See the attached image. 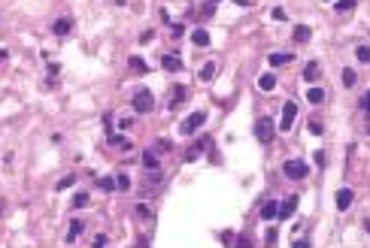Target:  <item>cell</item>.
Listing matches in <instances>:
<instances>
[{
	"label": "cell",
	"mask_w": 370,
	"mask_h": 248,
	"mask_svg": "<svg viewBox=\"0 0 370 248\" xmlns=\"http://www.w3.org/2000/svg\"><path fill=\"white\" fill-rule=\"evenodd\" d=\"M255 136H258V142H273V136H276V121L270 118V115H261L258 121H255Z\"/></svg>",
	"instance_id": "6da1fadb"
},
{
	"label": "cell",
	"mask_w": 370,
	"mask_h": 248,
	"mask_svg": "<svg viewBox=\"0 0 370 248\" xmlns=\"http://www.w3.org/2000/svg\"><path fill=\"white\" fill-rule=\"evenodd\" d=\"M155 109V94L149 91V88H140L137 94H134V112L137 115H146V112H152Z\"/></svg>",
	"instance_id": "7a4b0ae2"
},
{
	"label": "cell",
	"mask_w": 370,
	"mask_h": 248,
	"mask_svg": "<svg viewBox=\"0 0 370 248\" xmlns=\"http://www.w3.org/2000/svg\"><path fill=\"white\" fill-rule=\"evenodd\" d=\"M203 124H207V112H191V115L182 121L179 130H182V136H191V133H194L197 127H203Z\"/></svg>",
	"instance_id": "3957f363"
},
{
	"label": "cell",
	"mask_w": 370,
	"mask_h": 248,
	"mask_svg": "<svg viewBox=\"0 0 370 248\" xmlns=\"http://www.w3.org/2000/svg\"><path fill=\"white\" fill-rule=\"evenodd\" d=\"M295 115H298V103H292V100H289V103L282 106V118H279V124H276V127H279L282 133H289V130H292V124H295Z\"/></svg>",
	"instance_id": "277c9868"
},
{
	"label": "cell",
	"mask_w": 370,
	"mask_h": 248,
	"mask_svg": "<svg viewBox=\"0 0 370 248\" xmlns=\"http://www.w3.org/2000/svg\"><path fill=\"white\" fill-rule=\"evenodd\" d=\"M282 173H285L289 179H307V173H310V167H307V161H285V167H282Z\"/></svg>",
	"instance_id": "5b68a950"
},
{
	"label": "cell",
	"mask_w": 370,
	"mask_h": 248,
	"mask_svg": "<svg viewBox=\"0 0 370 248\" xmlns=\"http://www.w3.org/2000/svg\"><path fill=\"white\" fill-rule=\"evenodd\" d=\"M352 203H355V191H352V188H340V191H337V209L346 212Z\"/></svg>",
	"instance_id": "8992f818"
},
{
	"label": "cell",
	"mask_w": 370,
	"mask_h": 248,
	"mask_svg": "<svg viewBox=\"0 0 370 248\" xmlns=\"http://www.w3.org/2000/svg\"><path fill=\"white\" fill-rule=\"evenodd\" d=\"M292 61H295V55H292V52H273V55L267 58V64H270V67H285V64H292Z\"/></svg>",
	"instance_id": "52a82bcc"
},
{
	"label": "cell",
	"mask_w": 370,
	"mask_h": 248,
	"mask_svg": "<svg viewBox=\"0 0 370 248\" xmlns=\"http://www.w3.org/2000/svg\"><path fill=\"white\" fill-rule=\"evenodd\" d=\"M295 209H298V197H289L285 203H279V215H276V218H282V221H289V218L295 215Z\"/></svg>",
	"instance_id": "ba28073f"
},
{
	"label": "cell",
	"mask_w": 370,
	"mask_h": 248,
	"mask_svg": "<svg viewBox=\"0 0 370 248\" xmlns=\"http://www.w3.org/2000/svg\"><path fill=\"white\" fill-rule=\"evenodd\" d=\"M161 67H164L167 73H179V70H182V61H179L176 55H161Z\"/></svg>",
	"instance_id": "9c48e42d"
},
{
	"label": "cell",
	"mask_w": 370,
	"mask_h": 248,
	"mask_svg": "<svg viewBox=\"0 0 370 248\" xmlns=\"http://www.w3.org/2000/svg\"><path fill=\"white\" fill-rule=\"evenodd\" d=\"M276 215H279V203H276V200H267V203L261 206V218H264V221H273Z\"/></svg>",
	"instance_id": "30bf717a"
},
{
	"label": "cell",
	"mask_w": 370,
	"mask_h": 248,
	"mask_svg": "<svg viewBox=\"0 0 370 248\" xmlns=\"http://www.w3.org/2000/svg\"><path fill=\"white\" fill-rule=\"evenodd\" d=\"M52 30H55L58 36H67V33L73 30V18H58V21L52 24Z\"/></svg>",
	"instance_id": "8fae6325"
},
{
	"label": "cell",
	"mask_w": 370,
	"mask_h": 248,
	"mask_svg": "<svg viewBox=\"0 0 370 248\" xmlns=\"http://www.w3.org/2000/svg\"><path fill=\"white\" fill-rule=\"evenodd\" d=\"M319 76H322V67H319L316 61H310V64L304 67V79H307V82H316Z\"/></svg>",
	"instance_id": "7c38bea8"
},
{
	"label": "cell",
	"mask_w": 370,
	"mask_h": 248,
	"mask_svg": "<svg viewBox=\"0 0 370 248\" xmlns=\"http://www.w3.org/2000/svg\"><path fill=\"white\" fill-rule=\"evenodd\" d=\"M191 42H194V45H200V48H203V45H210V30L197 27V30L191 33Z\"/></svg>",
	"instance_id": "4fadbf2b"
},
{
	"label": "cell",
	"mask_w": 370,
	"mask_h": 248,
	"mask_svg": "<svg viewBox=\"0 0 370 248\" xmlns=\"http://www.w3.org/2000/svg\"><path fill=\"white\" fill-rule=\"evenodd\" d=\"M128 64H131V70H134V73H140V76H146V73H149V64H146L143 58H137V55H134Z\"/></svg>",
	"instance_id": "5bb4252c"
},
{
	"label": "cell",
	"mask_w": 370,
	"mask_h": 248,
	"mask_svg": "<svg viewBox=\"0 0 370 248\" xmlns=\"http://www.w3.org/2000/svg\"><path fill=\"white\" fill-rule=\"evenodd\" d=\"M258 88H261V91H273V88H276V76H273V73H264V76L258 79Z\"/></svg>",
	"instance_id": "9a60e30c"
},
{
	"label": "cell",
	"mask_w": 370,
	"mask_h": 248,
	"mask_svg": "<svg viewBox=\"0 0 370 248\" xmlns=\"http://www.w3.org/2000/svg\"><path fill=\"white\" fill-rule=\"evenodd\" d=\"M185 97H188V88H185V85H176V88H173V97H170V106H179Z\"/></svg>",
	"instance_id": "2e32d148"
},
{
	"label": "cell",
	"mask_w": 370,
	"mask_h": 248,
	"mask_svg": "<svg viewBox=\"0 0 370 248\" xmlns=\"http://www.w3.org/2000/svg\"><path fill=\"white\" fill-rule=\"evenodd\" d=\"M310 36H313V30H310L307 24H298V27H295V39H298V42H307Z\"/></svg>",
	"instance_id": "e0dca14e"
},
{
	"label": "cell",
	"mask_w": 370,
	"mask_h": 248,
	"mask_svg": "<svg viewBox=\"0 0 370 248\" xmlns=\"http://www.w3.org/2000/svg\"><path fill=\"white\" fill-rule=\"evenodd\" d=\"M216 70H219V67H216V61H207V64H203V70H200V79H203V82H210V79L216 76Z\"/></svg>",
	"instance_id": "ac0fdd59"
},
{
	"label": "cell",
	"mask_w": 370,
	"mask_h": 248,
	"mask_svg": "<svg viewBox=\"0 0 370 248\" xmlns=\"http://www.w3.org/2000/svg\"><path fill=\"white\" fill-rule=\"evenodd\" d=\"M143 164H146V170H152V173L158 170V158H155V152H152V148H149V152H143Z\"/></svg>",
	"instance_id": "d6986e66"
},
{
	"label": "cell",
	"mask_w": 370,
	"mask_h": 248,
	"mask_svg": "<svg viewBox=\"0 0 370 248\" xmlns=\"http://www.w3.org/2000/svg\"><path fill=\"white\" fill-rule=\"evenodd\" d=\"M82 227H85V224H82L79 218H76V221H70V233H67V242H73V239L82 233Z\"/></svg>",
	"instance_id": "ffe728a7"
},
{
	"label": "cell",
	"mask_w": 370,
	"mask_h": 248,
	"mask_svg": "<svg viewBox=\"0 0 370 248\" xmlns=\"http://www.w3.org/2000/svg\"><path fill=\"white\" fill-rule=\"evenodd\" d=\"M358 6V0H334V9L337 12H349V9H355Z\"/></svg>",
	"instance_id": "44dd1931"
},
{
	"label": "cell",
	"mask_w": 370,
	"mask_h": 248,
	"mask_svg": "<svg viewBox=\"0 0 370 248\" xmlns=\"http://www.w3.org/2000/svg\"><path fill=\"white\" fill-rule=\"evenodd\" d=\"M307 97H310V103H322V100H325V91H322V88H310Z\"/></svg>",
	"instance_id": "7402d4cb"
},
{
	"label": "cell",
	"mask_w": 370,
	"mask_h": 248,
	"mask_svg": "<svg viewBox=\"0 0 370 248\" xmlns=\"http://www.w3.org/2000/svg\"><path fill=\"white\" fill-rule=\"evenodd\" d=\"M115 188H118V191H128V188H131V179H128V173H118V176H115Z\"/></svg>",
	"instance_id": "603a6c76"
},
{
	"label": "cell",
	"mask_w": 370,
	"mask_h": 248,
	"mask_svg": "<svg viewBox=\"0 0 370 248\" xmlns=\"http://www.w3.org/2000/svg\"><path fill=\"white\" fill-rule=\"evenodd\" d=\"M355 58H358L361 64H370V45H358V48H355Z\"/></svg>",
	"instance_id": "cb8c5ba5"
},
{
	"label": "cell",
	"mask_w": 370,
	"mask_h": 248,
	"mask_svg": "<svg viewBox=\"0 0 370 248\" xmlns=\"http://www.w3.org/2000/svg\"><path fill=\"white\" fill-rule=\"evenodd\" d=\"M234 248H255V242H252V239H249L246 233H240V236L234 239Z\"/></svg>",
	"instance_id": "d4e9b609"
},
{
	"label": "cell",
	"mask_w": 370,
	"mask_h": 248,
	"mask_svg": "<svg viewBox=\"0 0 370 248\" xmlns=\"http://www.w3.org/2000/svg\"><path fill=\"white\" fill-rule=\"evenodd\" d=\"M343 85H346V88H352V85H355V70H352V67H346V70H343Z\"/></svg>",
	"instance_id": "484cf974"
},
{
	"label": "cell",
	"mask_w": 370,
	"mask_h": 248,
	"mask_svg": "<svg viewBox=\"0 0 370 248\" xmlns=\"http://www.w3.org/2000/svg\"><path fill=\"white\" fill-rule=\"evenodd\" d=\"M88 203H91L88 194H76V197H73V209H82V206H88Z\"/></svg>",
	"instance_id": "4316f807"
},
{
	"label": "cell",
	"mask_w": 370,
	"mask_h": 248,
	"mask_svg": "<svg viewBox=\"0 0 370 248\" xmlns=\"http://www.w3.org/2000/svg\"><path fill=\"white\" fill-rule=\"evenodd\" d=\"M73 182H76L73 176H64V179H61V182H58L55 188H58V191H67V188H73Z\"/></svg>",
	"instance_id": "83f0119b"
},
{
	"label": "cell",
	"mask_w": 370,
	"mask_h": 248,
	"mask_svg": "<svg viewBox=\"0 0 370 248\" xmlns=\"http://www.w3.org/2000/svg\"><path fill=\"white\" fill-rule=\"evenodd\" d=\"M97 185H100V191H112V188H115V182H112V176H106V179H100Z\"/></svg>",
	"instance_id": "f1b7e54d"
},
{
	"label": "cell",
	"mask_w": 370,
	"mask_h": 248,
	"mask_svg": "<svg viewBox=\"0 0 370 248\" xmlns=\"http://www.w3.org/2000/svg\"><path fill=\"white\" fill-rule=\"evenodd\" d=\"M270 18H276V21H285L289 15H285V9H282V6H276V9L270 12Z\"/></svg>",
	"instance_id": "f546056e"
},
{
	"label": "cell",
	"mask_w": 370,
	"mask_h": 248,
	"mask_svg": "<svg viewBox=\"0 0 370 248\" xmlns=\"http://www.w3.org/2000/svg\"><path fill=\"white\" fill-rule=\"evenodd\" d=\"M137 215H140V218H152V212H149V206H143V203L137 206Z\"/></svg>",
	"instance_id": "4dcf8cb0"
},
{
	"label": "cell",
	"mask_w": 370,
	"mask_h": 248,
	"mask_svg": "<svg viewBox=\"0 0 370 248\" xmlns=\"http://www.w3.org/2000/svg\"><path fill=\"white\" fill-rule=\"evenodd\" d=\"M313 161H316L319 167H325V152H316V155H313Z\"/></svg>",
	"instance_id": "1f68e13d"
},
{
	"label": "cell",
	"mask_w": 370,
	"mask_h": 248,
	"mask_svg": "<svg viewBox=\"0 0 370 248\" xmlns=\"http://www.w3.org/2000/svg\"><path fill=\"white\" fill-rule=\"evenodd\" d=\"M292 248H313V245H310V239H295V245Z\"/></svg>",
	"instance_id": "d6a6232c"
},
{
	"label": "cell",
	"mask_w": 370,
	"mask_h": 248,
	"mask_svg": "<svg viewBox=\"0 0 370 248\" xmlns=\"http://www.w3.org/2000/svg\"><path fill=\"white\" fill-rule=\"evenodd\" d=\"M106 245V236H103V233H100V236H94V248H103Z\"/></svg>",
	"instance_id": "836d02e7"
},
{
	"label": "cell",
	"mask_w": 370,
	"mask_h": 248,
	"mask_svg": "<svg viewBox=\"0 0 370 248\" xmlns=\"http://www.w3.org/2000/svg\"><path fill=\"white\" fill-rule=\"evenodd\" d=\"M152 36H155L152 30H143V36H140V42H152Z\"/></svg>",
	"instance_id": "e575fe53"
},
{
	"label": "cell",
	"mask_w": 370,
	"mask_h": 248,
	"mask_svg": "<svg viewBox=\"0 0 370 248\" xmlns=\"http://www.w3.org/2000/svg\"><path fill=\"white\" fill-rule=\"evenodd\" d=\"M361 106H364V112H367V115H370V91H367V94H364V100H361Z\"/></svg>",
	"instance_id": "d590c367"
},
{
	"label": "cell",
	"mask_w": 370,
	"mask_h": 248,
	"mask_svg": "<svg viewBox=\"0 0 370 248\" xmlns=\"http://www.w3.org/2000/svg\"><path fill=\"white\" fill-rule=\"evenodd\" d=\"M6 58H9V52H6V48H0V61H6Z\"/></svg>",
	"instance_id": "8d00e7d4"
},
{
	"label": "cell",
	"mask_w": 370,
	"mask_h": 248,
	"mask_svg": "<svg viewBox=\"0 0 370 248\" xmlns=\"http://www.w3.org/2000/svg\"><path fill=\"white\" fill-rule=\"evenodd\" d=\"M237 3H240V6H249V3H252V0H237Z\"/></svg>",
	"instance_id": "74e56055"
},
{
	"label": "cell",
	"mask_w": 370,
	"mask_h": 248,
	"mask_svg": "<svg viewBox=\"0 0 370 248\" xmlns=\"http://www.w3.org/2000/svg\"><path fill=\"white\" fill-rule=\"evenodd\" d=\"M364 230H367V233H370V218H367V221H364Z\"/></svg>",
	"instance_id": "f35d334b"
},
{
	"label": "cell",
	"mask_w": 370,
	"mask_h": 248,
	"mask_svg": "<svg viewBox=\"0 0 370 248\" xmlns=\"http://www.w3.org/2000/svg\"><path fill=\"white\" fill-rule=\"evenodd\" d=\"M210 3H219V0H210Z\"/></svg>",
	"instance_id": "ab89813d"
},
{
	"label": "cell",
	"mask_w": 370,
	"mask_h": 248,
	"mask_svg": "<svg viewBox=\"0 0 370 248\" xmlns=\"http://www.w3.org/2000/svg\"><path fill=\"white\" fill-rule=\"evenodd\" d=\"M322 3H331V0H322Z\"/></svg>",
	"instance_id": "60d3db41"
}]
</instances>
